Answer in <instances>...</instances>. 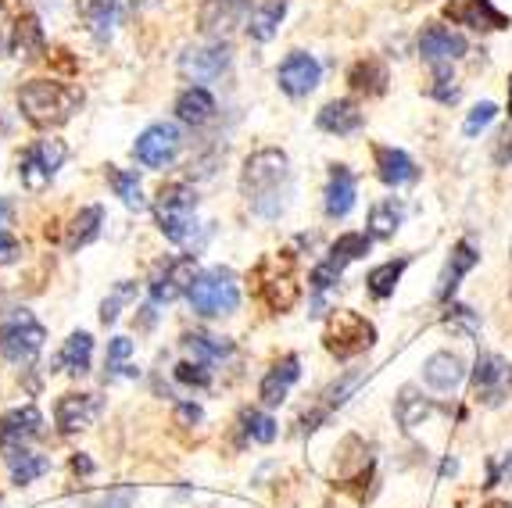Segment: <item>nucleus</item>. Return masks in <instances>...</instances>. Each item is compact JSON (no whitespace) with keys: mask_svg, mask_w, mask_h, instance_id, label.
<instances>
[{"mask_svg":"<svg viewBox=\"0 0 512 508\" xmlns=\"http://www.w3.org/2000/svg\"><path fill=\"white\" fill-rule=\"evenodd\" d=\"M240 187H244V197H248L251 212H255L258 219H280V215L287 212V201H291V194H294L291 161H287V154L276 151V147L255 151L248 161H244Z\"/></svg>","mask_w":512,"mask_h":508,"instance_id":"nucleus-1","label":"nucleus"},{"mask_svg":"<svg viewBox=\"0 0 512 508\" xmlns=\"http://www.w3.org/2000/svg\"><path fill=\"white\" fill-rule=\"evenodd\" d=\"M18 108H22L29 126L51 129L72 119V111L79 108V90L58 83V79H29L18 90Z\"/></svg>","mask_w":512,"mask_h":508,"instance_id":"nucleus-2","label":"nucleus"},{"mask_svg":"<svg viewBox=\"0 0 512 508\" xmlns=\"http://www.w3.org/2000/svg\"><path fill=\"white\" fill-rule=\"evenodd\" d=\"M251 283H255V294L265 301L269 312H291L301 297V283L294 276V254H265L258 269L251 272Z\"/></svg>","mask_w":512,"mask_h":508,"instance_id":"nucleus-3","label":"nucleus"},{"mask_svg":"<svg viewBox=\"0 0 512 508\" xmlns=\"http://www.w3.org/2000/svg\"><path fill=\"white\" fill-rule=\"evenodd\" d=\"M190 305H194L197 315H205V319H219V315H233L240 305V287H237V276L230 269H215L208 272H197L194 287H190Z\"/></svg>","mask_w":512,"mask_h":508,"instance_id":"nucleus-4","label":"nucleus"},{"mask_svg":"<svg viewBox=\"0 0 512 508\" xmlns=\"http://www.w3.org/2000/svg\"><path fill=\"white\" fill-rule=\"evenodd\" d=\"M194 212H197V190L190 183H169L158 190V204H154V219L158 229L165 233V240L183 244L194 233Z\"/></svg>","mask_w":512,"mask_h":508,"instance_id":"nucleus-5","label":"nucleus"},{"mask_svg":"<svg viewBox=\"0 0 512 508\" xmlns=\"http://www.w3.org/2000/svg\"><path fill=\"white\" fill-rule=\"evenodd\" d=\"M376 330L373 322L359 312H348V308H337V312L326 319L323 330V348L330 351L333 358H355L362 351L373 348Z\"/></svg>","mask_w":512,"mask_h":508,"instance_id":"nucleus-6","label":"nucleus"},{"mask_svg":"<svg viewBox=\"0 0 512 508\" xmlns=\"http://www.w3.org/2000/svg\"><path fill=\"white\" fill-rule=\"evenodd\" d=\"M47 330L33 319V312L18 308L15 315L0 322V355L8 358L11 365H29L43 351Z\"/></svg>","mask_w":512,"mask_h":508,"instance_id":"nucleus-7","label":"nucleus"},{"mask_svg":"<svg viewBox=\"0 0 512 508\" xmlns=\"http://www.w3.org/2000/svg\"><path fill=\"white\" fill-rule=\"evenodd\" d=\"M43 433V415L36 405L11 408V412L0 415V455L11 458L18 451H26L29 441H36Z\"/></svg>","mask_w":512,"mask_h":508,"instance_id":"nucleus-8","label":"nucleus"},{"mask_svg":"<svg viewBox=\"0 0 512 508\" xmlns=\"http://www.w3.org/2000/svg\"><path fill=\"white\" fill-rule=\"evenodd\" d=\"M176 154H180V129L169 126V122L147 126L137 136V144H133V158L140 165H147V169H165V165H172Z\"/></svg>","mask_w":512,"mask_h":508,"instance_id":"nucleus-9","label":"nucleus"},{"mask_svg":"<svg viewBox=\"0 0 512 508\" xmlns=\"http://www.w3.org/2000/svg\"><path fill=\"white\" fill-rule=\"evenodd\" d=\"M473 394L484 405H502L512 394V365L502 355H480L473 369Z\"/></svg>","mask_w":512,"mask_h":508,"instance_id":"nucleus-10","label":"nucleus"},{"mask_svg":"<svg viewBox=\"0 0 512 508\" xmlns=\"http://www.w3.org/2000/svg\"><path fill=\"white\" fill-rule=\"evenodd\" d=\"M197 280V258L194 254H180V258H172L151 283V301L154 305H172L176 297L190 294Z\"/></svg>","mask_w":512,"mask_h":508,"instance_id":"nucleus-11","label":"nucleus"},{"mask_svg":"<svg viewBox=\"0 0 512 508\" xmlns=\"http://www.w3.org/2000/svg\"><path fill=\"white\" fill-rule=\"evenodd\" d=\"M319 76H323L319 61L305 51H294V54H287V61H283L280 72H276V83H280V90L287 97H308L319 86Z\"/></svg>","mask_w":512,"mask_h":508,"instance_id":"nucleus-12","label":"nucleus"},{"mask_svg":"<svg viewBox=\"0 0 512 508\" xmlns=\"http://www.w3.org/2000/svg\"><path fill=\"white\" fill-rule=\"evenodd\" d=\"M230 65V47L226 43H208V47H190L180 58V72L194 83H208V79L222 76Z\"/></svg>","mask_w":512,"mask_h":508,"instance_id":"nucleus-13","label":"nucleus"},{"mask_svg":"<svg viewBox=\"0 0 512 508\" xmlns=\"http://www.w3.org/2000/svg\"><path fill=\"white\" fill-rule=\"evenodd\" d=\"M444 18H452V22L470 26V29H487V33L509 29V18H505L491 0H452V4L444 8Z\"/></svg>","mask_w":512,"mask_h":508,"instance_id":"nucleus-14","label":"nucleus"},{"mask_svg":"<svg viewBox=\"0 0 512 508\" xmlns=\"http://www.w3.org/2000/svg\"><path fill=\"white\" fill-rule=\"evenodd\" d=\"M419 54H423L430 65H452L455 58L466 54V40L448 26H427L423 36H419Z\"/></svg>","mask_w":512,"mask_h":508,"instance_id":"nucleus-15","label":"nucleus"},{"mask_svg":"<svg viewBox=\"0 0 512 508\" xmlns=\"http://www.w3.org/2000/svg\"><path fill=\"white\" fill-rule=\"evenodd\" d=\"M248 4L251 0H205V4H201V15H197V26H201V33H208V36L230 33L233 26L244 22Z\"/></svg>","mask_w":512,"mask_h":508,"instance_id":"nucleus-16","label":"nucleus"},{"mask_svg":"<svg viewBox=\"0 0 512 508\" xmlns=\"http://www.w3.org/2000/svg\"><path fill=\"white\" fill-rule=\"evenodd\" d=\"M301 376V358L298 355H283L280 362L265 373V380L258 383V398H262V405H283L287 401V394H291V387L298 383Z\"/></svg>","mask_w":512,"mask_h":508,"instance_id":"nucleus-17","label":"nucleus"},{"mask_svg":"<svg viewBox=\"0 0 512 508\" xmlns=\"http://www.w3.org/2000/svg\"><path fill=\"white\" fill-rule=\"evenodd\" d=\"M8 51L15 54L18 61H36L43 51H47V36H43L40 18H36L33 11H26V15H18V22L11 26Z\"/></svg>","mask_w":512,"mask_h":508,"instance_id":"nucleus-18","label":"nucleus"},{"mask_svg":"<svg viewBox=\"0 0 512 508\" xmlns=\"http://www.w3.org/2000/svg\"><path fill=\"white\" fill-rule=\"evenodd\" d=\"M480 262V254H477V247L470 244V240H459V244L452 247V258L444 262V269H441V280H437V297L441 301H448V297L455 294V287L462 283V276L473 269V265Z\"/></svg>","mask_w":512,"mask_h":508,"instance_id":"nucleus-19","label":"nucleus"},{"mask_svg":"<svg viewBox=\"0 0 512 508\" xmlns=\"http://www.w3.org/2000/svg\"><path fill=\"white\" fill-rule=\"evenodd\" d=\"M423 380H427V387L441 390V394L444 390H455L466 380V362L459 355H452V351H437L423 365Z\"/></svg>","mask_w":512,"mask_h":508,"instance_id":"nucleus-20","label":"nucleus"},{"mask_svg":"<svg viewBox=\"0 0 512 508\" xmlns=\"http://www.w3.org/2000/svg\"><path fill=\"white\" fill-rule=\"evenodd\" d=\"M373 158H376V176L384 179L387 187H402V183H412L419 176L416 161L405 151H398V147H373Z\"/></svg>","mask_w":512,"mask_h":508,"instance_id":"nucleus-21","label":"nucleus"},{"mask_svg":"<svg viewBox=\"0 0 512 508\" xmlns=\"http://www.w3.org/2000/svg\"><path fill=\"white\" fill-rule=\"evenodd\" d=\"M362 122H366V115H362L359 104L348 101V97H341V101H330L323 111H319V129H326V133H333V136L359 133Z\"/></svg>","mask_w":512,"mask_h":508,"instance_id":"nucleus-22","label":"nucleus"},{"mask_svg":"<svg viewBox=\"0 0 512 508\" xmlns=\"http://www.w3.org/2000/svg\"><path fill=\"white\" fill-rule=\"evenodd\" d=\"M97 419V398L94 394H65L58 401V426L61 433H79Z\"/></svg>","mask_w":512,"mask_h":508,"instance_id":"nucleus-23","label":"nucleus"},{"mask_svg":"<svg viewBox=\"0 0 512 508\" xmlns=\"http://www.w3.org/2000/svg\"><path fill=\"white\" fill-rule=\"evenodd\" d=\"M355 208V176L348 165H333L330 187H326V215L330 219H344Z\"/></svg>","mask_w":512,"mask_h":508,"instance_id":"nucleus-24","label":"nucleus"},{"mask_svg":"<svg viewBox=\"0 0 512 508\" xmlns=\"http://www.w3.org/2000/svg\"><path fill=\"white\" fill-rule=\"evenodd\" d=\"M176 115H180V122H187V126H205L215 115V97L208 94L205 86H190V90H183V94L176 97Z\"/></svg>","mask_w":512,"mask_h":508,"instance_id":"nucleus-25","label":"nucleus"},{"mask_svg":"<svg viewBox=\"0 0 512 508\" xmlns=\"http://www.w3.org/2000/svg\"><path fill=\"white\" fill-rule=\"evenodd\" d=\"M348 83L355 94H366V97H380L387 90V83H391V76H387V65L376 58H366L359 61V65L348 72Z\"/></svg>","mask_w":512,"mask_h":508,"instance_id":"nucleus-26","label":"nucleus"},{"mask_svg":"<svg viewBox=\"0 0 512 508\" xmlns=\"http://www.w3.org/2000/svg\"><path fill=\"white\" fill-rule=\"evenodd\" d=\"M90 358H94V337L79 330V333H72V337L65 340V348H61L58 362L69 376H86V373H90Z\"/></svg>","mask_w":512,"mask_h":508,"instance_id":"nucleus-27","label":"nucleus"},{"mask_svg":"<svg viewBox=\"0 0 512 508\" xmlns=\"http://www.w3.org/2000/svg\"><path fill=\"white\" fill-rule=\"evenodd\" d=\"M283 15H287V0H262L248 18V33L258 43H269L276 36V29H280Z\"/></svg>","mask_w":512,"mask_h":508,"instance_id":"nucleus-28","label":"nucleus"},{"mask_svg":"<svg viewBox=\"0 0 512 508\" xmlns=\"http://www.w3.org/2000/svg\"><path fill=\"white\" fill-rule=\"evenodd\" d=\"M101 222H104L101 204H90V208H83V212L72 219L69 237H65V247H69V251H79V247L94 244V240L101 237Z\"/></svg>","mask_w":512,"mask_h":508,"instance_id":"nucleus-29","label":"nucleus"},{"mask_svg":"<svg viewBox=\"0 0 512 508\" xmlns=\"http://www.w3.org/2000/svg\"><path fill=\"white\" fill-rule=\"evenodd\" d=\"M183 344H187V351L194 355V362H205V365H215L233 355V340L215 337V333H187Z\"/></svg>","mask_w":512,"mask_h":508,"instance_id":"nucleus-30","label":"nucleus"},{"mask_svg":"<svg viewBox=\"0 0 512 508\" xmlns=\"http://www.w3.org/2000/svg\"><path fill=\"white\" fill-rule=\"evenodd\" d=\"M405 269H409V258H394V262L376 265V269L366 276V290L376 297V301H384V297L394 294V287H398V280H402Z\"/></svg>","mask_w":512,"mask_h":508,"instance_id":"nucleus-31","label":"nucleus"},{"mask_svg":"<svg viewBox=\"0 0 512 508\" xmlns=\"http://www.w3.org/2000/svg\"><path fill=\"white\" fill-rule=\"evenodd\" d=\"M434 412V405H430L423 394H419L416 387H405L402 394H398V405H394V415H398V423H402V430H416L427 415Z\"/></svg>","mask_w":512,"mask_h":508,"instance_id":"nucleus-32","label":"nucleus"},{"mask_svg":"<svg viewBox=\"0 0 512 508\" xmlns=\"http://www.w3.org/2000/svg\"><path fill=\"white\" fill-rule=\"evenodd\" d=\"M402 226V204L387 197V201L373 204V212H369V237L376 240H391Z\"/></svg>","mask_w":512,"mask_h":508,"instance_id":"nucleus-33","label":"nucleus"},{"mask_svg":"<svg viewBox=\"0 0 512 508\" xmlns=\"http://www.w3.org/2000/svg\"><path fill=\"white\" fill-rule=\"evenodd\" d=\"M108 183H111V190H115V197H122V204H126V208H133V212H140V208H144V190H140L137 172H126V169H115V165H108Z\"/></svg>","mask_w":512,"mask_h":508,"instance_id":"nucleus-34","label":"nucleus"},{"mask_svg":"<svg viewBox=\"0 0 512 508\" xmlns=\"http://www.w3.org/2000/svg\"><path fill=\"white\" fill-rule=\"evenodd\" d=\"M369 244H373L369 233H344V237H337L330 244V262L344 269V265L359 262L362 254H369Z\"/></svg>","mask_w":512,"mask_h":508,"instance_id":"nucleus-35","label":"nucleus"},{"mask_svg":"<svg viewBox=\"0 0 512 508\" xmlns=\"http://www.w3.org/2000/svg\"><path fill=\"white\" fill-rule=\"evenodd\" d=\"M8 466H11V480L18 483V487H26V483H33V480H40L47 469H51V462L43 455H33V451H18V455H11L8 458Z\"/></svg>","mask_w":512,"mask_h":508,"instance_id":"nucleus-36","label":"nucleus"},{"mask_svg":"<svg viewBox=\"0 0 512 508\" xmlns=\"http://www.w3.org/2000/svg\"><path fill=\"white\" fill-rule=\"evenodd\" d=\"M18 179H22V187L33 190V194H40V190L54 179V172L43 165V158H40V151H36V147L22 154V161H18Z\"/></svg>","mask_w":512,"mask_h":508,"instance_id":"nucleus-37","label":"nucleus"},{"mask_svg":"<svg viewBox=\"0 0 512 508\" xmlns=\"http://www.w3.org/2000/svg\"><path fill=\"white\" fill-rule=\"evenodd\" d=\"M76 11L97 36H104L115 18V0H76Z\"/></svg>","mask_w":512,"mask_h":508,"instance_id":"nucleus-38","label":"nucleus"},{"mask_svg":"<svg viewBox=\"0 0 512 508\" xmlns=\"http://www.w3.org/2000/svg\"><path fill=\"white\" fill-rule=\"evenodd\" d=\"M129 358H133V340L129 337H115L108 344V362H104V369H108V380H115V376H137V369L129 365Z\"/></svg>","mask_w":512,"mask_h":508,"instance_id":"nucleus-39","label":"nucleus"},{"mask_svg":"<svg viewBox=\"0 0 512 508\" xmlns=\"http://www.w3.org/2000/svg\"><path fill=\"white\" fill-rule=\"evenodd\" d=\"M362 380H366V373H362V369H355V373H348V376H341L337 383H330V387H326V394H323V412L341 408L344 401L351 398V390L359 387Z\"/></svg>","mask_w":512,"mask_h":508,"instance_id":"nucleus-40","label":"nucleus"},{"mask_svg":"<svg viewBox=\"0 0 512 508\" xmlns=\"http://www.w3.org/2000/svg\"><path fill=\"white\" fill-rule=\"evenodd\" d=\"M444 326H452L455 333H462V337H477L480 333V319L473 308L466 305H452L448 312H444Z\"/></svg>","mask_w":512,"mask_h":508,"instance_id":"nucleus-41","label":"nucleus"},{"mask_svg":"<svg viewBox=\"0 0 512 508\" xmlns=\"http://www.w3.org/2000/svg\"><path fill=\"white\" fill-rule=\"evenodd\" d=\"M244 433L258 444H273L276 441V419L265 412H248L244 415Z\"/></svg>","mask_w":512,"mask_h":508,"instance_id":"nucleus-42","label":"nucleus"},{"mask_svg":"<svg viewBox=\"0 0 512 508\" xmlns=\"http://www.w3.org/2000/svg\"><path fill=\"white\" fill-rule=\"evenodd\" d=\"M430 97H437L441 104L459 101V86L452 79V65H434V86H430Z\"/></svg>","mask_w":512,"mask_h":508,"instance_id":"nucleus-43","label":"nucleus"},{"mask_svg":"<svg viewBox=\"0 0 512 508\" xmlns=\"http://www.w3.org/2000/svg\"><path fill=\"white\" fill-rule=\"evenodd\" d=\"M133 294H137V283L122 280L119 287H115V294H111L108 301L101 305V322H104V326H111V322L119 319V308L129 305V301H133Z\"/></svg>","mask_w":512,"mask_h":508,"instance_id":"nucleus-44","label":"nucleus"},{"mask_svg":"<svg viewBox=\"0 0 512 508\" xmlns=\"http://www.w3.org/2000/svg\"><path fill=\"white\" fill-rule=\"evenodd\" d=\"M176 380L187 387H208L212 383V369L205 362H180L176 365Z\"/></svg>","mask_w":512,"mask_h":508,"instance_id":"nucleus-45","label":"nucleus"},{"mask_svg":"<svg viewBox=\"0 0 512 508\" xmlns=\"http://www.w3.org/2000/svg\"><path fill=\"white\" fill-rule=\"evenodd\" d=\"M495 115H498V108L491 101H480L477 108L470 111V119H466V126H462V133L466 136H477L480 129H487L491 122H495Z\"/></svg>","mask_w":512,"mask_h":508,"instance_id":"nucleus-46","label":"nucleus"},{"mask_svg":"<svg viewBox=\"0 0 512 508\" xmlns=\"http://www.w3.org/2000/svg\"><path fill=\"white\" fill-rule=\"evenodd\" d=\"M341 265H333L330 258H326L323 265H316V269H312V276H308V283H312V290H316V294H323V290H330L333 283L341 280Z\"/></svg>","mask_w":512,"mask_h":508,"instance_id":"nucleus-47","label":"nucleus"},{"mask_svg":"<svg viewBox=\"0 0 512 508\" xmlns=\"http://www.w3.org/2000/svg\"><path fill=\"white\" fill-rule=\"evenodd\" d=\"M36 151H40V158H43V165L51 172H58L61 169V161H65V144L61 140H43V144H36Z\"/></svg>","mask_w":512,"mask_h":508,"instance_id":"nucleus-48","label":"nucleus"},{"mask_svg":"<svg viewBox=\"0 0 512 508\" xmlns=\"http://www.w3.org/2000/svg\"><path fill=\"white\" fill-rule=\"evenodd\" d=\"M22 262V240H15L8 229L0 226V265H15Z\"/></svg>","mask_w":512,"mask_h":508,"instance_id":"nucleus-49","label":"nucleus"},{"mask_svg":"<svg viewBox=\"0 0 512 508\" xmlns=\"http://www.w3.org/2000/svg\"><path fill=\"white\" fill-rule=\"evenodd\" d=\"M205 419V412L194 405V401H183V405H176V423L180 426H197Z\"/></svg>","mask_w":512,"mask_h":508,"instance_id":"nucleus-50","label":"nucleus"},{"mask_svg":"<svg viewBox=\"0 0 512 508\" xmlns=\"http://www.w3.org/2000/svg\"><path fill=\"white\" fill-rule=\"evenodd\" d=\"M94 508H133V491H111Z\"/></svg>","mask_w":512,"mask_h":508,"instance_id":"nucleus-51","label":"nucleus"},{"mask_svg":"<svg viewBox=\"0 0 512 508\" xmlns=\"http://www.w3.org/2000/svg\"><path fill=\"white\" fill-rule=\"evenodd\" d=\"M509 161H512V133L502 129V133H498V144H495V165H509Z\"/></svg>","mask_w":512,"mask_h":508,"instance_id":"nucleus-52","label":"nucleus"},{"mask_svg":"<svg viewBox=\"0 0 512 508\" xmlns=\"http://www.w3.org/2000/svg\"><path fill=\"white\" fill-rule=\"evenodd\" d=\"M502 476H512V455L502 458V466H491V476H487L484 487H495V483H502Z\"/></svg>","mask_w":512,"mask_h":508,"instance_id":"nucleus-53","label":"nucleus"},{"mask_svg":"<svg viewBox=\"0 0 512 508\" xmlns=\"http://www.w3.org/2000/svg\"><path fill=\"white\" fill-rule=\"evenodd\" d=\"M72 473H76V476H90V473H94V462H90L86 455H72Z\"/></svg>","mask_w":512,"mask_h":508,"instance_id":"nucleus-54","label":"nucleus"},{"mask_svg":"<svg viewBox=\"0 0 512 508\" xmlns=\"http://www.w3.org/2000/svg\"><path fill=\"white\" fill-rule=\"evenodd\" d=\"M8 18H4V8H0V47H8Z\"/></svg>","mask_w":512,"mask_h":508,"instance_id":"nucleus-55","label":"nucleus"},{"mask_svg":"<svg viewBox=\"0 0 512 508\" xmlns=\"http://www.w3.org/2000/svg\"><path fill=\"white\" fill-rule=\"evenodd\" d=\"M484 508H512V505H509V501H487Z\"/></svg>","mask_w":512,"mask_h":508,"instance_id":"nucleus-56","label":"nucleus"},{"mask_svg":"<svg viewBox=\"0 0 512 508\" xmlns=\"http://www.w3.org/2000/svg\"><path fill=\"white\" fill-rule=\"evenodd\" d=\"M509 115H512V76H509Z\"/></svg>","mask_w":512,"mask_h":508,"instance_id":"nucleus-57","label":"nucleus"}]
</instances>
